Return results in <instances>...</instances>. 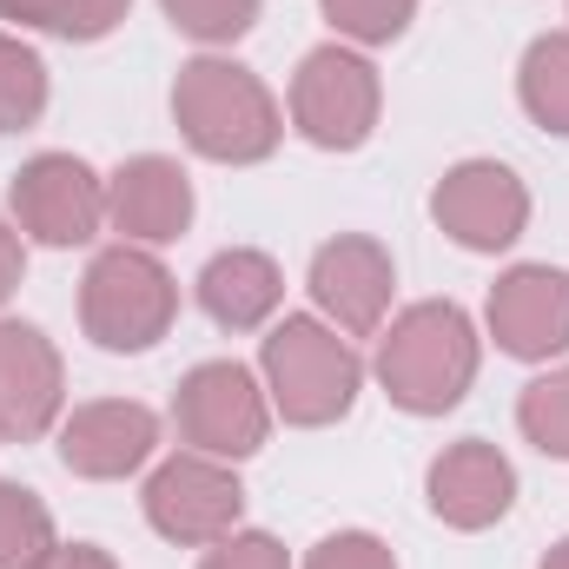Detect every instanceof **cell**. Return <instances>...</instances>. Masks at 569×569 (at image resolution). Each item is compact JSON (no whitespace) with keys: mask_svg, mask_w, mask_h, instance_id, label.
Returning a JSON list of instances; mask_svg holds the SVG:
<instances>
[{"mask_svg":"<svg viewBox=\"0 0 569 569\" xmlns=\"http://www.w3.org/2000/svg\"><path fill=\"white\" fill-rule=\"evenodd\" d=\"M53 550V517L27 483H0V569H40Z\"/></svg>","mask_w":569,"mask_h":569,"instance_id":"20","label":"cell"},{"mask_svg":"<svg viewBox=\"0 0 569 569\" xmlns=\"http://www.w3.org/2000/svg\"><path fill=\"white\" fill-rule=\"evenodd\" d=\"M172 120H179L186 146L212 166H259L284 140V113L266 93V80L239 60H219V53H199L179 67Z\"/></svg>","mask_w":569,"mask_h":569,"instance_id":"1","label":"cell"},{"mask_svg":"<svg viewBox=\"0 0 569 569\" xmlns=\"http://www.w3.org/2000/svg\"><path fill=\"white\" fill-rule=\"evenodd\" d=\"M40 113H47V60L27 40L0 33V133H27Z\"/></svg>","mask_w":569,"mask_h":569,"instance_id":"19","label":"cell"},{"mask_svg":"<svg viewBox=\"0 0 569 569\" xmlns=\"http://www.w3.org/2000/svg\"><path fill=\"white\" fill-rule=\"evenodd\" d=\"M152 450H159V418H152L146 405H133V398L80 405V411L60 425V463H67L73 477H93V483L133 477Z\"/></svg>","mask_w":569,"mask_h":569,"instance_id":"13","label":"cell"},{"mask_svg":"<svg viewBox=\"0 0 569 569\" xmlns=\"http://www.w3.org/2000/svg\"><path fill=\"white\" fill-rule=\"evenodd\" d=\"M199 569H291V563H284L279 537H266V530H232V537H219V543L206 550Z\"/></svg>","mask_w":569,"mask_h":569,"instance_id":"25","label":"cell"},{"mask_svg":"<svg viewBox=\"0 0 569 569\" xmlns=\"http://www.w3.org/2000/svg\"><path fill=\"white\" fill-rule=\"evenodd\" d=\"M517 93H523V113H530L543 133H563L569 140V33L530 40L523 73H517Z\"/></svg>","mask_w":569,"mask_h":569,"instance_id":"17","label":"cell"},{"mask_svg":"<svg viewBox=\"0 0 569 569\" xmlns=\"http://www.w3.org/2000/svg\"><path fill=\"white\" fill-rule=\"evenodd\" d=\"M517 425H523V437H530L543 457H563L569 463V365L550 371V378H537V385H523Z\"/></svg>","mask_w":569,"mask_h":569,"instance_id":"21","label":"cell"},{"mask_svg":"<svg viewBox=\"0 0 569 569\" xmlns=\"http://www.w3.org/2000/svg\"><path fill=\"white\" fill-rule=\"evenodd\" d=\"M325 7V20L345 33V40H358V47H391L411 20H418V0H318Z\"/></svg>","mask_w":569,"mask_h":569,"instance_id":"23","label":"cell"},{"mask_svg":"<svg viewBox=\"0 0 569 569\" xmlns=\"http://www.w3.org/2000/svg\"><path fill=\"white\" fill-rule=\"evenodd\" d=\"M166 20L186 33V40H206V47H232L239 33H252L259 7L266 0H159Z\"/></svg>","mask_w":569,"mask_h":569,"instance_id":"22","label":"cell"},{"mask_svg":"<svg viewBox=\"0 0 569 569\" xmlns=\"http://www.w3.org/2000/svg\"><path fill=\"white\" fill-rule=\"evenodd\" d=\"M40 569H120V563H113L100 543H53Z\"/></svg>","mask_w":569,"mask_h":569,"instance_id":"27","label":"cell"},{"mask_svg":"<svg viewBox=\"0 0 569 569\" xmlns=\"http://www.w3.org/2000/svg\"><path fill=\"white\" fill-rule=\"evenodd\" d=\"M430 212H437V226H443L463 252H503V246H517L523 226H530V192H523V179H517L510 166H497V159H463V166H450V172L437 179Z\"/></svg>","mask_w":569,"mask_h":569,"instance_id":"9","label":"cell"},{"mask_svg":"<svg viewBox=\"0 0 569 569\" xmlns=\"http://www.w3.org/2000/svg\"><path fill=\"white\" fill-rule=\"evenodd\" d=\"M13 226L40 246H87L107 226V186L73 152H40L7 179Z\"/></svg>","mask_w":569,"mask_h":569,"instance_id":"7","label":"cell"},{"mask_svg":"<svg viewBox=\"0 0 569 569\" xmlns=\"http://www.w3.org/2000/svg\"><path fill=\"white\" fill-rule=\"evenodd\" d=\"M378 385L411 418H443L450 405H463V391L477 385V331H470V318L457 305H443V298L411 305L378 338Z\"/></svg>","mask_w":569,"mask_h":569,"instance_id":"2","label":"cell"},{"mask_svg":"<svg viewBox=\"0 0 569 569\" xmlns=\"http://www.w3.org/2000/svg\"><path fill=\"white\" fill-rule=\"evenodd\" d=\"M279 298H284V272L266 252H252V246H232V252H219L199 272V305L226 331H259L279 311Z\"/></svg>","mask_w":569,"mask_h":569,"instance_id":"16","label":"cell"},{"mask_svg":"<svg viewBox=\"0 0 569 569\" xmlns=\"http://www.w3.org/2000/svg\"><path fill=\"white\" fill-rule=\"evenodd\" d=\"M179 318V284L146 246H107L80 279V325L100 351H152Z\"/></svg>","mask_w":569,"mask_h":569,"instance_id":"4","label":"cell"},{"mask_svg":"<svg viewBox=\"0 0 569 569\" xmlns=\"http://www.w3.org/2000/svg\"><path fill=\"white\" fill-rule=\"evenodd\" d=\"M67 405V365L40 325L7 318L0 325V443H33L60 425Z\"/></svg>","mask_w":569,"mask_h":569,"instance_id":"10","label":"cell"},{"mask_svg":"<svg viewBox=\"0 0 569 569\" xmlns=\"http://www.w3.org/2000/svg\"><path fill=\"white\" fill-rule=\"evenodd\" d=\"M259 365H266V391L284 411V425H305V430L338 425L358 405V385H365L358 351L325 318H284V325H272Z\"/></svg>","mask_w":569,"mask_h":569,"instance_id":"3","label":"cell"},{"mask_svg":"<svg viewBox=\"0 0 569 569\" xmlns=\"http://www.w3.org/2000/svg\"><path fill=\"white\" fill-rule=\"evenodd\" d=\"M20 272H27V246H20V226H7V219H0V305L13 298Z\"/></svg>","mask_w":569,"mask_h":569,"instance_id":"26","label":"cell"},{"mask_svg":"<svg viewBox=\"0 0 569 569\" xmlns=\"http://www.w3.org/2000/svg\"><path fill=\"white\" fill-rule=\"evenodd\" d=\"M543 569H569V537L557 543V550H550V557H543Z\"/></svg>","mask_w":569,"mask_h":569,"instance_id":"28","label":"cell"},{"mask_svg":"<svg viewBox=\"0 0 569 569\" xmlns=\"http://www.w3.org/2000/svg\"><path fill=\"white\" fill-rule=\"evenodd\" d=\"M172 425L179 437L199 450V457H252L272 430V405L259 391V378L232 358H212V365H192L172 391Z\"/></svg>","mask_w":569,"mask_h":569,"instance_id":"6","label":"cell"},{"mask_svg":"<svg viewBox=\"0 0 569 569\" xmlns=\"http://www.w3.org/2000/svg\"><path fill=\"white\" fill-rule=\"evenodd\" d=\"M127 13H133V0H0V20L40 27L60 40H107Z\"/></svg>","mask_w":569,"mask_h":569,"instance_id":"18","label":"cell"},{"mask_svg":"<svg viewBox=\"0 0 569 569\" xmlns=\"http://www.w3.org/2000/svg\"><path fill=\"white\" fill-rule=\"evenodd\" d=\"M391 284H398L391 252L378 239H365V232H345V239L318 246V259H311V298H318V311L331 318V331H351V338H371L385 325Z\"/></svg>","mask_w":569,"mask_h":569,"instance_id":"11","label":"cell"},{"mask_svg":"<svg viewBox=\"0 0 569 569\" xmlns=\"http://www.w3.org/2000/svg\"><path fill=\"white\" fill-rule=\"evenodd\" d=\"M107 219L127 246H166L192 226V179L179 159L140 152L107 179Z\"/></svg>","mask_w":569,"mask_h":569,"instance_id":"14","label":"cell"},{"mask_svg":"<svg viewBox=\"0 0 569 569\" xmlns=\"http://www.w3.org/2000/svg\"><path fill=\"white\" fill-rule=\"evenodd\" d=\"M378 67L351 47H318L291 73V127L325 152H358L378 127Z\"/></svg>","mask_w":569,"mask_h":569,"instance_id":"5","label":"cell"},{"mask_svg":"<svg viewBox=\"0 0 569 569\" xmlns=\"http://www.w3.org/2000/svg\"><path fill=\"white\" fill-rule=\"evenodd\" d=\"M430 510L450 523V530H490L503 510H510V497H517V470H510V457L497 450V443H483V437H463V443H450L437 463H430Z\"/></svg>","mask_w":569,"mask_h":569,"instance_id":"15","label":"cell"},{"mask_svg":"<svg viewBox=\"0 0 569 569\" xmlns=\"http://www.w3.org/2000/svg\"><path fill=\"white\" fill-rule=\"evenodd\" d=\"M146 523L166 537V543H219L239 530V510H246V490L239 477L219 463V457H166L152 477H146Z\"/></svg>","mask_w":569,"mask_h":569,"instance_id":"8","label":"cell"},{"mask_svg":"<svg viewBox=\"0 0 569 569\" xmlns=\"http://www.w3.org/2000/svg\"><path fill=\"white\" fill-rule=\"evenodd\" d=\"M305 569H398V557L378 543V537H365V530H338V537H325Z\"/></svg>","mask_w":569,"mask_h":569,"instance_id":"24","label":"cell"},{"mask_svg":"<svg viewBox=\"0 0 569 569\" xmlns=\"http://www.w3.org/2000/svg\"><path fill=\"white\" fill-rule=\"evenodd\" d=\"M490 338L497 351L543 365L569 351V272L557 266H517L490 284Z\"/></svg>","mask_w":569,"mask_h":569,"instance_id":"12","label":"cell"}]
</instances>
